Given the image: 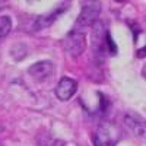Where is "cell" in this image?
Returning <instances> with one entry per match:
<instances>
[{
    "label": "cell",
    "mask_w": 146,
    "mask_h": 146,
    "mask_svg": "<svg viewBox=\"0 0 146 146\" xmlns=\"http://www.w3.org/2000/svg\"><path fill=\"white\" fill-rule=\"evenodd\" d=\"M64 51L72 57H79L86 48V32L73 28L63 40Z\"/></svg>",
    "instance_id": "obj_1"
},
{
    "label": "cell",
    "mask_w": 146,
    "mask_h": 146,
    "mask_svg": "<svg viewBox=\"0 0 146 146\" xmlns=\"http://www.w3.org/2000/svg\"><path fill=\"white\" fill-rule=\"evenodd\" d=\"M100 13H101V5L98 2L89 3L86 6H83L80 15L78 16L75 29L86 32V28H89V27H92V25H95V23H96V19H98Z\"/></svg>",
    "instance_id": "obj_2"
},
{
    "label": "cell",
    "mask_w": 146,
    "mask_h": 146,
    "mask_svg": "<svg viewBox=\"0 0 146 146\" xmlns=\"http://www.w3.org/2000/svg\"><path fill=\"white\" fill-rule=\"evenodd\" d=\"M124 126L135 137L146 140V120L140 114L135 111H127L124 114Z\"/></svg>",
    "instance_id": "obj_3"
},
{
    "label": "cell",
    "mask_w": 146,
    "mask_h": 146,
    "mask_svg": "<svg viewBox=\"0 0 146 146\" xmlns=\"http://www.w3.org/2000/svg\"><path fill=\"white\" fill-rule=\"evenodd\" d=\"M117 137L114 136V130L108 124H101L94 135L95 146H115Z\"/></svg>",
    "instance_id": "obj_4"
},
{
    "label": "cell",
    "mask_w": 146,
    "mask_h": 146,
    "mask_svg": "<svg viewBox=\"0 0 146 146\" xmlns=\"http://www.w3.org/2000/svg\"><path fill=\"white\" fill-rule=\"evenodd\" d=\"M54 66L50 60H42V62H36L35 64H32L31 67H28V73L32 76V79L35 80H45L53 75Z\"/></svg>",
    "instance_id": "obj_5"
},
{
    "label": "cell",
    "mask_w": 146,
    "mask_h": 146,
    "mask_svg": "<svg viewBox=\"0 0 146 146\" xmlns=\"http://www.w3.org/2000/svg\"><path fill=\"white\" fill-rule=\"evenodd\" d=\"M78 89V82L73 80L72 78H63L60 79L57 88H56V95L58 100L62 101H69L73 95L76 94Z\"/></svg>",
    "instance_id": "obj_6"
},
{
    "label": "cell",
    "mask_w": 146,
    "mask_h": 146,
    "mask_svg": "<svg viewBox=\"0 0 146 146\" xmlns=\"http://www.w3.org/2000/svg\"><path fill=\"white\" fill-rule=\"evenodd\" d=\"M66 9H69V5H62V7H58V9H56V10H51L50 13L36 18V21H35V23H34V29H35V31H40V29H44V28H47V27H50L51 23H53L60 15H62Z\"/></svg>",
    "instance_id": "obj_7"
},
{
    "label": "cell",
    "mask_w": 146,
    "mask_h": 146,
    "mask_svg": "<svg viewBox=\"0 0 146 146\" xmlns=\"http://www.w3.org/2000/svg\"><path fill=\"white\" fill-rule=\"evenodd\" d=\"M12 29V21L9 16H0V41L5 40Z\"/></svg>",
    "instance_id": "obj_8"
},
{
    "label": "cell",
    "mask_w": 146,
    "mask_h": 146,
    "mask_svg": "<svg viewBox=\"0 0 146 146\" xmlns=\"http://www.w3.org/2000/svg\"><path fill=\"white\" fill-rule=\"evenodd\" d=\"M38 145L40 146H64V142L63 140H57V139H53L48 135H41L38 137Z\"/></svg>",
    "instance_id": "obj_9"
},
{
    "label": "cell",
    "mask_w": 146,
    "mask_h": 146,
    "mask_svg": "<svg viewBox=\"0 0 146 146\" xmlns=\"http://www.w3.org/2000/svg\"><path fill=\"white\" fill-rule=\"evenodd\" d=\"M105 47H107V51H108L110 54H117V45H115V42L113 41L110 32H107V35H105Z\"/></svg>",
    "instance_id": "obj_10"
}]
</instances>
